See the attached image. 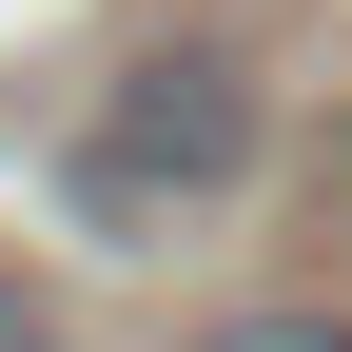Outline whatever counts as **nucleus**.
I'll use <instances>...</instances> for the list:
<instances>
[{
    "mask_svg": "<svg viewBox=\"0 0 352 352\" xmlns=\"http://www.w3.org/2000/svg\"><path fill=\"white\" fill-rule=\"evenodd\" d=\"M0 352H59V314H39V294H20V274H0Z\"/></svg>",
    "mask_w": 352,
    "mask_h": 352,
    "instance_id": "3",
    "label": "nucleus"
},
{
    "mask_svg": "<svg viewBox=\"0 0 352 352\" xmlns=\"http://www.w3.org/2000/svg\"><path fill=\"white\" fill-rule=\"evenodd\" d=\"M254 176V59L235 39H176L98 98V138H78V215L98 235H176V215H215Z\"/></svg>",
    "mask_w": 352,
    "mask_h": 352,
    "instance_id": "1",
    "label": "nucleus"
},
{
    "mask_svg": "<svg viewBox=\"0 0 352 352\" xmlns=\"http://www.w3.org/2000/svg\"><path fill=\"white\" fill-rule=\"evenodd\" d=\"M196 352H352V314H314V294H274V314H215Z\"/></svg>",
    "mask_w": 352,
    "mask_h": 352,
    "instance_id": "2",
    "label": "nucleus"
}]
</instances>
